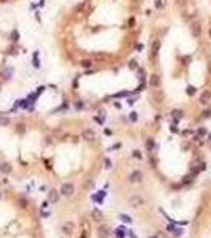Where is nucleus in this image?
Listing matches in <instances>:
<instances>
[{"instance_id": "5701e85b", "label": "nucleus", "mask_w": 211, "mask_h": 238, "mask_svg": "<svg viewBox=\"0 0 211 238\" xmlns=\"http://www.w3.org/2000/svg\"><path fill=\"white\" fill-rule=\"evenodd\" d=\"M133 157H138V159H140V157H141L140 151H133Z\"/></svg>"}, {"instance_id": "2eb2a0df", "label": "nucleus", "mask_w": 211, "mask_h": 238, "mask_svg": "<svg viewBox=\"0 0 211 238\" xmlns=\"http://www.w3.org/2000/svg\"><path fill=\"white\" fill-rule=\"evenodd\" d=\"M146 149L148 151L154 149V140H152V138H148V140H146Z\"/></svg>"}, {"instance_id": "1a4fd4ad", "label": "nucleus", "mask_w": 211, "mask_h": 238, "mask_svg": "<svg viewBox=\"0 0 211 238\" xmlns=\"http://www.w3.org/2000/svg\"><path fill=\"white\" fill-rule=\"evenodd\" d=\"M149 86L151 87H159L160 86V76L159 75H152L149 79Z\"/></svg>"}, {"instance_id": "9b49d317", "label": "nucleus", "mask_w": 211, "mask_h": 238, "mask_svg": "<svg viewBox=\"0 0 211 238\" xmlns=\"http://www.w3.org/2000/svg\"><path fill=\"white\" fill-rule=\"evenodd\" d=\"M159 48H160V41H159V40H156V41L152 43V52H151L152 59H156V56H157V52H159Z\"/></svg>"}, {"instance_id": "cd10ccee", "label": "nucleus", "mask_w": 211, "mask_h": 238, "mask_svg": "<svg viewBox=\"0 0 211 238\" xmlns=\"http://www.w3.org/2000/svg\"><path fill=\"white\" fill-rule=\"evenodd\" d=\"M157 238H165V236H164V235H159V236H157Z\"/></svg>"}, {"instance_id": "4be33fe9", "label": "nucleus", "mask_w": 211, "mask_h": 238, "mask_svg": "<svg viewBox=\"0 0 211 238\" xmlns=\"http://www.w3.org/2000/svg\"><path fill=\"white\" fill-rule=\"evenodd\" d=\"M130 119H132V121H137V119H138V116H137V113H132V116H130Z\"/></svg>"}, {"instance_id": "20e7f679", "label": "nucleus", "mask_w": 211, "mask_h": 238, "mask_svg": "<svg viewBox=\"0 0 211 238\" xmlns=\"http://www.w3.org/2000/svg\"><path fill=\"white\" fill-rule=\"evenodd\" d=\"M73 230H75V224H73L71 221H67V222H64V224H62V233H65V235H71V233H73Z\"/></svg>"}, {"instance_id": "f257e3e1", "label": "nucleus", "mask_w": 211, "mask_h": 238, "mask_svg": "<svg viewBox=\"0 0 211 238\" xmlns=\"http://www.w3.org/2000/svg\"><path fill=\"white\" fill-rule=\"evenodd\" d=\"M143 203H144V198H143L141 195H138V194L130 195V198H129V205L133 206V208H138V206H141Z\"/></svg>"}, {"instance_id": "aec40b11", "label": "nucleus", "mask_w": 211, "mask_h": 238, "mask_svg": "<svg viewBox=\"0 0 211 238\" xmlns=\"http://www.w3.org/2000/svg\"><path fill=\"white\" fill-rule=\"evenodd\" d=\"M203 135H206V130H205V129L202 127V129H200V130L197 132V138H200V136H203Z\"/></svg>"}, {"instance_id": "423d86ee", "label": "nucleus", "mask_w": 211, "mask_h": 238, "mask_svg": "<svg viewBox=\"0 0 211 238\" xmlns=\"http://www.w3.org/2000/svg\"><path fill=\"white\" fill-rule=\"evenodd\" d=\"M48 200H49V203H57L59 202V192H57L56 189L49 191L48 192Z\"/></svg>"}, {"instance_id": "a878e982", "label": "nucleus", "mask_w": 211, "mask_h": 238, "mask_svg": "<svg viewBox=\"0 0 211 238\" xmlns=\"http://www.w3.org/2000/svg\"><path fill=\"white\" fill-rule=\"evenodd\" d=\"M170 130H171V132H178V129H176V126H173V124H171V127H170Z\"/></svg>"}, {"instance_id": "bb28decb", "label": "nucleus", "mask_w": 211, "mask_h": 238, "mask_svg": "<svg viewBox=\"0 0 211 238\" xmlns=\"http://www.w3.org/2000/svg\"><path fill=\"white\" fill-rule=\"evenodd\" d=\"M208 140H209V141H211V133H208Z\"/></svg>"}, {"instance_id": "c756f323", "label": "nucleus", "mask_w": 211, "mask_h": 238, "mask_svg": "<svg viewBox=\"0 0 211 238\" xmlns=\"http://www.w3.org/2000/svg\"><path fill=\"white\" fill-rule=\"evenodd\" d=\"M0 197H2V194H0Z\"/></svg>"}, {"instance_id": "393cba45", "label": "nucleus", "mask_w": 211, "mask_h": 238, "mask_svg": "<svg viewBox=\"0 0 211 238\" xmlns=\"http://www.w3.org/2000/svg\"><path fill=\"white\" fill-rule=\"evenodd\" d=\"M41 216H43V217H48V216H49V213H48V211H45V210H43V211H41Z\"/></svg>"}, {"instance_id": "ddd939ff", "label": "nucleus", "mask_w": 211, "mask_h": 238, "mask_svg": "<svg viewBox=\"0 0 211 238\" xmlns=\"http://www.w3.org/2000/svg\"><path fill=\"white\" fill-rule=\"evenodd\" d=\"M92 219L94 221H102V211L100 210H94L92 211Z\"/></svg>"}, {"instance_id": "f8f14e48", "label": "nucleus", "mask_w": 211, "mask_h": 238, "mask_svg": "<svg viewBox=\"0 0 211 238\" xmlns=\"http://www.w3.org/2000/svg\"><path fill=\"white\" fill-rule=\"evenodd\" d=\"M0 171L5 173V175L11 173V165H10L8 162H2V164H0Z\"/></svg>"}, {"instance_id": "39448f33", "label": "nucleus", "mask_w": 211, "mask_h": 238, "mask_svg": "<svg viewBox=\"0 0 211 238\" xmlns=\"http://www.w3.org/2000/svg\"><path fill=\"white\" fill-rule=\"evenodd\" d=\"M97 236H99V238H108V236H110V229H108L106 225H100V227L97 229Z\"/></svg>"}, {"instance_id": "f03ea898", "label": "nucleus", "mask_w": 211, "mask_h": 238, "mask_svg": "<svg viewBox=\"0 0 211 238\" xmlns=\"http://www.w3.org/2000/svg\"><path fill=\"white\" fill-rule=\"evenodd\" d=\"M61 194H62L64 197L73 195V194H75V186H73L71 183H64V184L61 186Z\"/></svg>"}, {"instance_id": "0eeeda50", "label": "nucleus", "mask_w": 211, "mask_h": 238, "mask_svg": "<svg viewBox=\"0 0 211 238\" xmlns=\"http://www.w3.org/2000/svg\"><path fill=\"white\" fill-rule=\"evenodd\" d=\"M190 32H192V35L197 38V37H200V33H202V27H200V24H197V22H192L190 24Z\"/></svg>"}, {"instance_id": "9d476101", "label": "nucleus", "mask_w": 211, "mask_h": 238, "mask_svg": "<svg viewBox=\"0 0 211 238\" xmlns=\"http://www.w3.org/2000/svg\"><path fill=\"white\" fill-rule=\"evenodd\" d=\"M209 100H211V92H209V91H205V92L200 95V103H202V105H206V103H209Z\"/></svg>"}, {"instance_id": "6e6552de", "label": "nucleus", "mask_w": 211, "mask_h": 238, "mask_svg": "<svg viewBox=\"0 0 211 238\" xmlns=\"http://www.w3.org/2000/svg\"><path fill=\"white\" fill-rule=\"evenodd\" d=\"M83 138H84L86 141H94V140H95V133H94V130H91V129L84 130V132H83Z\"/></svg>"}, {"instance_id": "a211bd4d", "label": "nucleus", "mask_w": 211, "mask_h": 238, "mask_svg": "<svg viewBox=\"0 0 211 238\" xmlns=\"http://www.w3.org/2000/svg\"><path fill=\"white\" fill-rule=\"evenodd\" d=\"M171 114H173L176 119H181V117H183V111H181V110H175V111L171 113Z\"/></svg>"}, {"instance_id": "f3484780", "label": "nucleus", "mask_w": 211, "mask_h": 238, "mask_svg": "<svg viewBox=\"0 0 211 238\" xmlns=\"http://www.w3.org/2000/svg\"><path fill=\"white\" fill-rule=\"evenodd\" d=\"M165 7V0H156V8L157 10H162Z\"/></svg>"}, {"instance_id": "7ed1b4c3", "label": "nucleus", "mask_w": 211, "mask_h": 238, "mask_svg": "<svg viewBox=\"0 0 211 238\" xmlns=\"http://www.w3.org/2000/svg\"><path fill=\"white\" fill-rule=\"evenodd\" d=\"M129 181L130 183H141L143 181V173L140 170H133L130 175H129Z\"/></svg>"}, {"instance_id": "dca6fc26", "label": "nucleus", "mask_w": 211, "mask_h": 238, "mask_svg": "<svg viewBox=\"0 0 211 238\" xmlns=\"http://www.w3.org/2000/svg\"><path fill=\"white\" fill-rule=\"evenodd\" d=\"M119 219H121L122 222H127V224H130V222H132V219H130L127 214H119Z\"/></svg>"}, {"instance_id": "b1692460", "label": "nucleus", "mask_w": 211, "mask_h": 238, "mask_svg": "<svg viewBox=\"0 0 211 238\" xmlns=\"http://www.w3.org/2000/svg\"><path fill=\"white\" fill-rule=\"evenodd\" d=\"M105 167L108 168V167H111V160H108V159H105Z\"/></svg>"}, {"instance_id": "412c9836", "label": "nucleus", "mask_w": 211, "mask_h": 238, "mask_svg": "<svg viewBox=\"0 0 211 238\" xmlns=\"http://www.w3.org/2000/svg\"><path fill=\"white\" fill-rule=\"evenodd\" d=\"M133 24H135V17L132 16V17L129 19V27H133Z\"/></svg>"}, {"instance_id": "4468645a", "label": "nucleus", "mask_w": 211, "mask_h": 238, "mask_svg": "<svg viewBox=\"0 0 211 238\" xmlns=\"http://www.w3.org/2000/svg\"><path fill=\"white\" fill-rule=\"evenodd\" d=\"M80 64H81V67H84V68H91V67L94 65V62L91 61V59H83Z\"/></svg>"}, {"instance_id": "c85d7f7f", "label": "nucleus", "mask_w": 211, "mask_h": 238, "mask_svg": "<svg viewBox=\"0 0 211 238\" xmlns=\"http://www.w3.org/2000/svg\"><path fill=\"white\" fill-rule=\"evenodd\" d=\"M208 33H209V37H211V27H209V32H208Z\"/></svg>"}, {"instance_id": "6ab92c4d", "label": "nucleus", "mask_w": 211, "mask_h": 238, "mask_svg": "<svg viewBox=\"0 0 211 238\" xmlns=\"http://www.w3.org/2000/svg\"><path fill=\"white\" fill-rule=\"evenodd\" d=\"M10 124V117H0V126H8Z\"/></svg>"}]
</instances>
